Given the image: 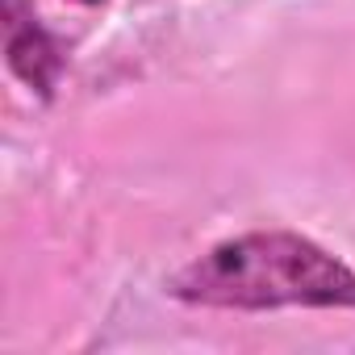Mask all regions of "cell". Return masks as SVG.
I'll list each match as a JSON object with an SVG mask.
<instances>
[{
    "label": "cell",
    "mask_w": 355,
    "mask_h": 355,
    "mask_svg": "<svg viewBox=\"0 0 355 355\" xmlns=\"http://www.w3.org/2000/svg\"><path fill=\"white\" fill-rule=\"evenodd\" d=\"M5 59H9V71L42 101L55 96V88L67 71L63 42L38 21V13L26 0H5Z\"/></svg>",
    "instance_id": "2"
},
{
    "label": "cell",
    "mask_w": 355,
    "mask_h": 355,
    "mask_svg": "<svg viewBox=\"0 0 355 355\" xmlns=\"http://www.w3.org/2000/svg\"><path fill=\"white\" fill-rule=\"evenodd\" d=\"M167 293L205 309H355V268L293 230H251L184 263Z\"/></svg>",
    "instance_id": "1"
},
{
    "label": "cell",
    "mask_w": 355,
    "mask_h": 355,
    "mask_svg": "<svg viewBox=\"0 0 355 355\" xmlns=\"http://www.w3.org/2000/svg\"><path fill=\"white\" fill-rule=\"evenodd\" d=\"M76 5H88L92 9V5H105V0H76Z\"/></svg>",
    "instance_id": "3"
}]
</instances>
